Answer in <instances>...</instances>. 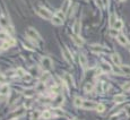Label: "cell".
<instances>
[{"label":"cell","instance_id":"obj_15","mask_svg":"<svg viewBox=\"0 0 130 120\" xmlns=\"http://www.w3.org/2000/svg\"><path fill=\"white\" fill-rule=\"evenodd\" d=\"M51 22H52L53 25H57V26H60V25L63 24V20H62L61 18H59L58 16H55V15H53V17H52V19H51Z\"/></svg>","mask_w":130,"mask_h":120},{"label":"cell","instance_id":"obj_19","mask_svg":"<svg viewBox=\"0 0 130 120\" xmlns=\"http://www.w3.org/2000/svg\"><path fill=\"white\" fill-rule=\"evenodd\" d=\"M83 103H84V100H83L82 97H79V96L75 97V100H74V105H75L76 108H80V106H83Z\"/></svg>","mask_w":130,"mask_h":120},{"label":"cell","instance_id":"obj_22","mask_svg":"<svg viewBox=\"0 0 130 120\" xmlns=\"http://www.w3.org/2000/svg\"><path fill=\"white\" fill-rule=\"evenodd\" d=\"M93 90H94V86L92 85V84H89V83L85 84V86H84L85 93H92V92H93Z\"/></svg>","mask_w":130,"mask_h":120},{"label":"cell","instance_id":"obj_8","mask_svg":"<svg viewBox=\"0 0 130 120\" xmlns=\"http://www.w3.org/2000/svg\"><path fill=\"white\" fill-rule=\"evenodd\" d=\"M9 94V85L8 84H3L0 86V96H6Z\"/></svg>","mask_w":130,"mask_h":120},{"label":"cell","instance_id":"obj_38","mask_svg":"<svg viewBox=\"0 0 130 120\" xmlns=\"http://www.w3.org/2000/svg\"><path fill=\"white\" fill-rule=\"evenodd\" d=\"M39 117H40V112H39V111H36V112L33 113V118H32V120H37V119H39Z\"/></svg>","mask_w":130,"mask_h":120},{"label":"cell","instance_id":"obj_32","mask_svg":"<svg viewBox=\"0 0 130 120\" xmlns=\"http://www.w3.org/2000/svg\"><path fill=\"white\" fill-rule=\"evenodd\" d=\"M52 114L53 115H62L63 114V111H62L61 109H54L53 112H52Z\"/></svg>","mask_w":130,"mask_h":120},{"label":"cell","instance_id":"obj_5","mask_svg":"<svg viewBox=\"0 0 130 120\" xmlns=\"http://www.w3.org/2000/svg\"><path fill=\"white\" fill-rule=\"evenodd\" d=\"M24 114H25V109H24V108H18L17 110L13 111V112L10 113V118L15 120L16 118H21V117H23Z\"/></svg>","mask_w":130,"mask_h":120},{"label":"cell","instance_id":"obj_4","mask_svg":"<svg viewBox=\"0 0 130 120\" xmlns=\"http://www.w3.org/2000/svg\"><path fill=\"white\" fill-rule=\"evenodd\" d=\"M91 50L92 52L94 53H105V52H109V48H105L103 45H100V44H93L91 47Z\"/></svg>","mask_w":130,"mask_h":120},{"label":"cell","instance_id":"obj_13","mask_svg":"<svg viewBox=\"0 0 130 120\" xmlns=\"http://www.w3.org/2000/svg\"><path fill=\"white\" fill-rule=\"evenodd\" d=\"M111 59L113 61V63H115L116 66H121V58L118 53H113L111 56Z\"/></svg>","mask_w":130,"mask_h":120},{"label":"cell","instance_id":"obj_41","mask_svg":"<svg viewBox=\"0 0 130 120\" xmlns=\"http://www.w3.org/2000/svg\"><path fill=\"white\" fill-rule=\"evenodd\" d=\"M109 120H119V117H118V115H116V114H114V115H111Z\"/></svg>","mask_w":130,"mask_h":120},{"label":"cell","instance_id":"obj_43","mask_svg":"<svg viewBox=\"0 0 130 120\" xmlns=\"http://www.w3.org/2000/svg\"><path fill=\"white\" fill-rule=\"evenodd\" d=\"M70 120H79V119H78V118H71Z\"/></svg>","mask_w":130,"mask_h":120},{"label":"cell","instance_id":"obj_35","mask_svg":"<svg viewBox=\"0 0 130 120\" xmlns=\"http://www.w3.org/2000/svg\"><path fill=\"white\" fill-rule=\"evenodd\" d=\"M55 100H57L55 102H57L58 104H61L62 102H63V96H62V95H58L57 99H55Z\"/></svg>","mask_w":130,"mask_h":120},{"label":"cell","instance_id":"obj_46","mask_svg":"<svg viewBox=\"0 0 130 120\" xmlns=\"http://www.w3.org/2000/svg\"><path fill=\"white\" fill-rule=\"evenodd\" d=\"M129 49H130V44H129Z\"/></svg>","mask_w":130,"mask_h":120},{"label":"cell","instance_id":"obj_7","mask_svg":"<svg viewBox=\"0 0 130 120\" xmlns=\"http://www.w3.org/2000/svg\"><path fill=\"white\" fill-rule=\"evenodd\" d=\"M62 57L64 58V60L67 61V62H73V56H71V53L69 52L68 49H66V48H63L62 49Z\"/></svg>","mask_w":130,"mask_h":120},{"label":"cell","instance_id":"obj_39","mask_svg":"<svg viewBox=\"0 0 130 120\" xmlns=\"http://www.w3.org/2000/svg\"><path fill=\"white\" fill-rule=\"evenodd\" d=\"M124 111H125V113H127L128 117H130V105H125L124 106Z\"/></svg>","mask_w":130,"mask_h":120},{"label":"cell","instance_id":"obj_20","mask_svg":"<svg viewBox=\"0 0 130 120\" xmlns=\"http://www.w3.org/2000/svg\"><path fill=\"white\" fill-rule=\"evenodd\" d=\"M124 100H125V96L123 94H119V95H115V96H114V102H115L116 104L124 102Z\"/></svg>","mask_w":130,"mask_h":120},{"label":"cell","instance_id":"obj_23","mask_svg":"<svg viewBox=\"0 0 130 120\" xmlns=\"http://www.w3.org/2000/svg\"><path fill=\"white\" fill-rule=\"evenodd\" d=\"M113 27H114L115 29H118V31H119V29H122V27H123V22H122L121 19H118L115 23H114Z\"/></svg>","mask_w":130,"mask_h":120},{"label":"cell","instance_id":"obj_2","mask_svg":"<svg viewBox=\"0 0 130 120\" xmlns=\"http://www.w3.org/2000/svg\"><path fill=\"white\" fill-rule=\"evenodd\" d=\"M41 65H42V67H43L45 70L52 69V67H53L52 59H51L50 57H42V59H41Z\"/></svg>","mask_w":130,"mask_h":120},{"label":"cell","instance_id":"obj_31","mask_svg":"<svg viewBox=\"0 0 130 120\" xmlns=\"http://www.w3.org/2000/svg\"><path fill=\"white\" fill-rule=\"evenodd\" d=\"M34 93H35V91H33V90H26L25 92H24V94L27 97H32L33 95H34Z\"/></svg>","mask_w":130,"mask_h":120},{"label":"cell","instance_id":"obj_11","mask_svg":"<svg viewBox=\"0 0 130 120\" xmlns=\"http://www.w3.org/2000/svg\"><path fill=\"white\" fill-rule=\"evenodd\" d=\"M101 70L104 72H111L113 70V68L111 67L110 63H106V62H102L101 63Z\"/></svg>","mask_w":130,"mask_h":120},{"label":"cell","instance_id":"obj_36","mask_svg":"<svg viewBox=\"0 0 130 120\" xmlns=\"http://www.w3.org/2000/svg\"><path fill=\"white\" fill-rule=\"evenodd\" d=\"M23 79H24V81H26V82H30L31 79H32V75H30V74H26L25 76L23 77Z\"/></svg>","mask_w":130,"mask_h":120},{"label":"cell","instance_id":"obj_37","mask_svg":"<svg viewBox=\"0 0 130 120\" xmlns=\"http://www.w3.org/2000/svg\"><path fill=\"white\" fill-rule=\"evenodd\" d=\"M5 82H6V76L3 74H0V83H1V85H3V84H6Z\"/></svg>","mask_w":130,"mask_h":120},{"label":"cell","instance_id":"obj_9","mask_svg":"<svg viewBox=\"0 0 130 120\" xmlns=\"http://www.w3.org/2000/svg\"><path fill=\"white\" fill-rule=\"evenodd\" d=\"M71 38H73L74 43H75L76 45H78V47H82V45L84 44V40H83V38L80 37L79 35H76V34H73V35H71Z\"/></svg>","mask_w":130,"mask_h":120},{"label":"cell","instance_id":"obj_42","mask_svg":"<svg viewBox=\"0 0 130 120\" xmlns=\"http://www.w3.org/2000/svg\"><path fill=\"white\" fill-rule=\"evenodd\" d=\"M25 106H26V108H30V106H31V101H30V100H27V102H25Z\"/></svg>","mask_w":130,"mask_h":120},{"label":"cell","instance_id":"obj_25","mask_svg":"<svg viewBox=\"0 0 130 120\" xmlns=\"http://www.w3.org/2000/svg\"><path fill=\"white\" fill-rule=\"evenodd\" d=\"M26 74H27V72H26L23 68H17V69H16V75H17V76H19V77H22V78H23Z\"/></svg>","mask_w":130,"mask_h":120},{"label":"cell","instance_id":"obj_27","mask_svg":"<svg viewBox=\"0 0 130 120\" xmlns=\"http://www.w3.org/2000/svg\"><path fill=\"white\" fill-rule=\"evenodd\" d=\"M116 16L114 15V14H112L111 16H110V25H111V27H113V25H114V23L116 22Z\"/></svg>","mask_w":130,"mask_h":120},{"label":"cell","instance_id":"obj_16","mask_svg":"<svg viewBox=\"0 0 130 120\" xmlns=\"http://www.w3.org/2000/svg\"><path fill=\"white\" fill-rule=\"evenodd\" d=\"M48 82H51V75L49 74L48 71L43 72V75H42L41 77V83H48Z\"/></svg>","mask_w":130,"mask_h":120},{"label":"cell","instance_id":"obj_40","mask_svg":"<svg viewBox=\"0 0 130 120\" xmlns=\"http://www.w3.org/2000/svg\"><path fill=\"white\" fill-rule=\"evenodd\" d=\"M102 2H103V7H104V8H106L107 5H109V0H102Z\"/></svg>","mask_w":130,"mask_h":120},{"label":"cell","instance_id":"obj_26","mask_svg":"<svg viewBox=\"0 0 130 120\" xmlns=\"http://www.w3.org/2000/svg\"><path fill=\"white\" fill-rule=\"evenodd\" d=\"M121 88H122L123 91H125V92H129L130 91V82H125L124 84H122Z\"/></svg>","mask_w":130,"mask_h":120},{"label":"cell","instance_id":"obj_6","mask_svg":"<svg viewBox=\"0 0 130 120\" xmlns=\"http://www.w3.org/2000/svg\"><path fill=\"white\" fill-rule=\"evenodd\" d=\"M96 106H97V103H95V102H93V101L85 100L82 108H84L85 110H91V109H96Z\"/></svg>","mask_w":130,"mask_h":120},{"label":"cell","instance_id":"obj_12","mask_svg":"<svg viewBox=\"0 0 130 120\" xmlns=\"http://www.w3.org/2000/svg\"><path fill=\"white\" fill-rule=\"evenodd\" d=\"M63 81H64V83L67 84V85H74V81H73V77H71V75L70 74H68V72H66L64 74V76H63Z\"/></svg>","mask_w":130,"mask_h":120},{"label":"cell","instance_id":"obj_21","mask_svg":"<svg viewBox=\"0 0 130 120\" xmlns=\"http://www.w3.org/2000/svg\"><path fill=\"white\" fill-rule=\"evenodd\" d=\"M51 117H52V112L49 110H45L41 113V118H43V119H50Z\"/></svg>","mask_w":130,"mask_h":120},{"label":"cell","instance_id":"obj_24","mask_svg":"<svg viewBox=\"0 0 130 120\" xmlns=\"http://www.w3.org/2000/svg\"><path fill=\"white\" fill-rule=\"evenodd\" d=\"M109 34H110V36H113V37H118L119 31H118V29H115L114 27H111V28H110V31H109Z\"/></svg>","mask_w":130,"mask_h":120},{"label":"cell","instance_id":"obj_34","mask_svg":"<svg viewBox=\"0 0 130 120\" xmlns=\"http://www.w3.org/2000/svg\"><path fill=\"white\" fill-rule=\"evenodd\" d=\"M10 47V44L8 42H6V41H4L3 42V44H1V49H4V50H6V49H8V48Z\"/></svg>","mask_w":130,"mask_h":120},{"label":"cell","instance_id":"obj_29","mask_svg":"<svg viewBox=\"0 0 130 120\" xmlns=\"http://www.w3.org/2000/svg\"><path fill=\"white\" fill-rule=\"evenodd\" d=\"M55 16H58L59 18H61V19L63 20L64 17H66V14H64V11H62V10H58L57 13H55Z\"/></svg>","mask_w":130,"mask_h":120},{"label":"cell","instance_id":"obj_33","mask_svg":"<svg viewBox=\"0 0 130 120\" xmlns=\"http://www.w3.org/2000/svg\"><path fill=\"white\" fill-rule=\"evenodd\" d=\"M5 41H6V42H8V43H9V44H10V47H12V45H15V43H16V41H15L14 38L12 37V36H9V37H8L7 40H5Z\"/></svg>","mask_w":130,"mask_h":120},{"label":"cell","instance_id":"obj_28","mask_svg":"<svg viewBox=\"0 0 130 120\" xmlns=\"http://www.w3.org/2000/svg\"><path fill=\"white\" fill-rule=\"evenodd\" d=\"M121 70L125 74H130V66H127V65H121Z\"/></svg>","mask_w":130,"mask_h":120},{"label":"cell","instance_id":"obj_44","mask_svg":"<svg viewBox=\"0 0 130 120\" xmlns=\"http://www.w3.org/2000/svg\"><path fill=\"white\" fill-rule=\"evenodd\" d=\"M120 1H124V0H120Z\"/></svg>","mask_w":130,"mask_h":120},{"label":"cell","instance_id":"obj_1","mask_svg":"<svg viewBox=\"0 0 130 120\" xmlns=\"http://www.w3.org/2000/svg\"><path fill=\"white\" fill-rule=\"evenodd\" d=\"M37 14H39L40 17L44 18V19H52L53 15L49 9H46L45 7H39L37 8Z\"/></svg>","mask_w":130,"mask_h":120},{"label":"cell","instance_id":"obj_30","mask_svg":"<svg viewBox=\"0 0 130 120\" xmlns=\"http://www.w3.org/2000/svg\"><path fill=\"white\" fill-rule=\"evenodd\" d=\"M104 110H105L104 104H102V103L97 104V106H96V111H97V112H104Z\"/></svg>","mask_w":130,"mask_h":120},{"label":"cell","instance_id":"obj_10","mask_svg":"<svg viewBox=\"0 0 130 120\" xmlns=\"http://www.w3.org/2000/svg\"><path fill=\"white\" fill-rule=\"evenodd\" d=\"M0 26L3 27L4 29H6L8 26H9V20H8L7 17H5V16H0Z\"/></svg>","mask_w":130,"mask_h":120},{"label":"cell","instance_id":"obj_3","mask_svg":"<svg viewBox=\"0 0 130 120\" xmlns=\"http://www.w3.org/2000/svg\"><path fill=\"white\" fill-rule=\"evenodd\" d=\"M26 34H27V37L33 38V40H35V41H39L40 38H41L39 32L35 28H33V27H28V28L26 29Z\"/></svg>","mask_w":130,"mask_h":120},{"label":"cell","instance_id":"obj_17","mask_svg":"<svg viewBox=\"0 0 130 120\" xmlns=\"http://www.w3.org/2000/svg\"><path fill=\"white\" fill-rule=\"evenodd\" d=\"M116 40H118V42L120 43L121 45H128V38L125 37L124 35H118V37H116Z\"/></svg>","mask_w":130,"mask_h":120},{"label":"cell","instance_id":"obj_45","mask_svg":"<svg viewBox=\"0 0 130 120\" xmlns=\"http://www.w3.org/2000/svg\"><path fill=\"white\" fill-rule=\"evenodd\" d=\"M0 52H1V48H0Z\"/></svg>","mask_w":130,"mask_h":120},{"label":"cell","instance_id":"obj_47","mask_svg":"<svg viewBox=\"0 0 130 120\" xmlns=\"http://www.w3.org/2000/svg\"><path fill=\"white\" fill-rule=\"evenodd\" d=\"M12 120H14V119H12Z\"/></svg>","mask_w":130,"mask_h":120},{"label":"cell","instance_id":"obj_14","mask_svg":"<svg viewBox=\"0 0 130 120\" xmlns=\"http://www.w3.org/2000/svg\"><path fill=\"white\" fill-rule=\"evenodd\" d=\"M79 62H80V65H82V67L84 68V69H86L87 68V58L83 53L79 54Z\"/></svg>","mask_w":130,"mask_h":120},{"label":"cell","instance_id":"obj_18","mask_svg":"<svg viewBox=\"0 0 130 120\" xmlns=\"http://www.w3.org/2000/svg\"><path fill=\"white\" fill-rule=\"evenodd\" d=\"M74 34H76V35H79L80 34V22L79 20H76L75 24H74Z\"/></svg>","mask_w":130,"mask_h":120}]
</instances>
